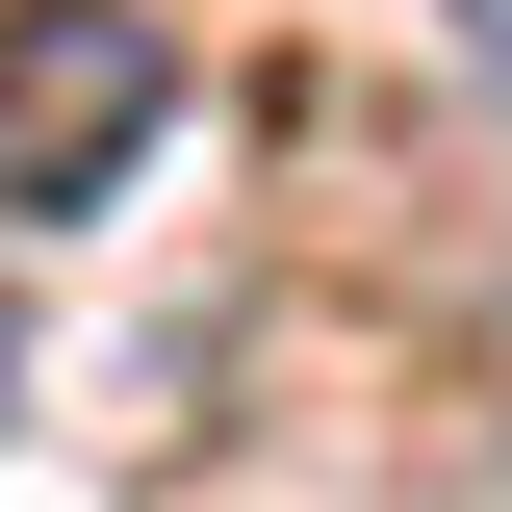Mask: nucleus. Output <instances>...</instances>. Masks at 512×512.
I'll return each instance as SVG.
<instances>
[{
  "mask_svg": "<svg viewBox=\"0 0 512 512\" xmlns=\"http://www.w3.org/2000/svg\"><path fill=\"white\" fill-rule=\"evenodd\" d=\"M180 103V26L154 0H0V205H103Z\"/></svg>",
  "mask_w": 512,
  "mask_h": 512,
  "instance_id": "f257e3e1",
  "label": "nucleus"
},
{
  "mask_svg": "<svg viewBox=\"0 0 512 512\" xmlns=\"http://www.w3.org/2000/svg\"><path fill=\"white\" fill-rule=\"evenodd\" d=\"M0 410H26V282H0Z\"/></svg>",
  "mask_w": 512,
  "mask_h": 512,
  "instance_id": "f03ea898",
  "label": "nucleus"
},
{
  "mask_svg": "<svg viewBox=\"0 0 512 512\" xmlns=\"http://www.w3.org/2000/svg\"><path fill=\"white\" fill-rule=\"evenodd\" d=\"M461 52H487V77H512V0H461Z\"/></svg>",
  "mask_w": 512,
  "mask_h": 512,
  "instance_id": "7ed1b4c3",
  "label": "nucleus"
}]
</instances>
